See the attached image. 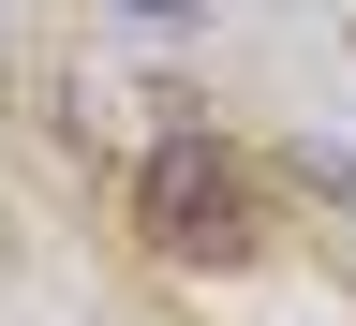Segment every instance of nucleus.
<instances>
[{
	"instance_id": "nucleus-3",
	"label": "nucleus",
	"mask_w": 356,
	"mask_h": 326,
	"mask_svg": "<svg viewBox=\"0 0 356 326\" xmlns=\"http://www.w3.org/2000/svg\"><path fill=\"white\" fill-rule=\"evenodd\" d=\"M134 15H193V0H134Z\"/></svg>"
},
{
	"instance_id": "nucleus-2",
	"label": "nucleus",
	"mask_w": 356,
	"mask_h": 326,
	"mask_svg": "<svg viewBox=\"0 0 356 326\" xmlns=\"http://www.w3.org/2000/svg\"><path fill=\"white\" fill-rule=\"evenodd\" d=\"M297 178H312V193H327V208L356 222V149H297Z\"/></svg>"
},
{
	"instance_id": "nucleus-1",
	"label": "nucleus",
	"mask_w": 356,
	"mask_h": 326,
	"mask_svg": "<svg viewBox=\"0 0 356 326\" xmlns=\"http://www.w3.org/2000/svg\"><path fill=\"white\" fill-rule=\"evenodd\" d=\"M134 222H149L163 267H252L267 252V193H252V149H222V133H149V163H134Z\"/></svg>"
}]
</instances>
